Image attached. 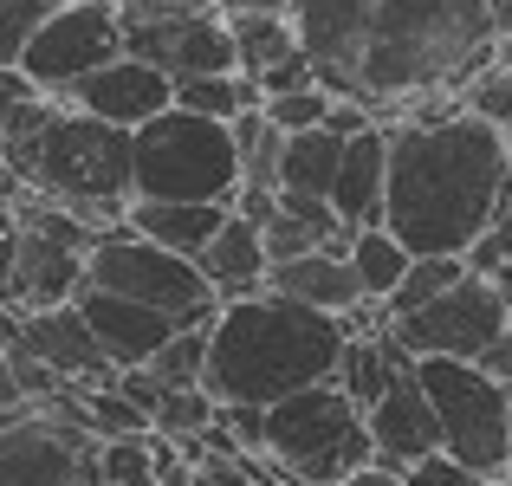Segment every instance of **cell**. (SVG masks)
Returning <instances> with one entry per match:
<instances>
[{
	"label": "cell",
	"mask_w": 512,
	"mask_h": 486,
	"mask_svg": "<svg viewBox=\"0 0 512 486\" xmlns=\"http://www.w3.org/2000/svg\"><path fill=\"white\" fill-rule=\"evenodd\" d=\"M512 208V130L461 111L448 124L389 130V234L415 260L474 253Z\"/></svg>",
	"instance_id": "cell-1"
},
{
	"label": "cell",
	"mask_w": 512,
	"mask_h": 486,
	"mask_svg": "<svg viewBox=\"0 0 512 486\" xmlns=\"http://www.w3.org/2000/svg\"><path fill=\"white\" fill-rule=\"evenodd\" d=\"M402 480H409V486H493L487 474H474L467 461H454L448 448L428 454V461H415V467H402Z\"/></svg>",
	"instance_id": "cell-30"
},
{
	"label": "cell",
	"mask_w": 512,
	"mask_h": 486,
	"mask_svg": "<svg viewBox=\"0 0 512 486\" xmlns=\"http://www.w3.org/2000/svg\"><path fill=\"white\" fill-rule=\"evenodd\" d=\"M201 273L214 279V292H221V305H240V299H260L266 279H273V253H266V227L247 221V214H234V221L221 227V240H214L208 253H201Z\"/></svg>",
	"instance_id": "cell-18"
},
{
	"label": "cell",
	"mask_w": 512,
	"mask_h": 486,
	"mask_svg": "<svg viewBox=\"0 0 512 486\" xmlns=\"http://www.w3.org/2000/svg\"><path fill=\"white\" fill-rule=\"evenodd\" d=\"M72 111H91V117H104V124H124V130H143V124H156L163 111H175V78L163 72V65H150V59H111L104 72H91L85 85L72 91Z\"/></svg>",
	"instance_id": "cell-13"
},
{
	"label": "cell",
	"mask_w": 512,
	"mask_h": 486,
	"mask_svg": "<svg viewBox=\"0 0 512 486\" xmlns=\"http://www.w3.org/2000/svg\"><path fill=\"white\" fill-rule=\"evenodd\" d=\"M227 20H234V46H240V72L247 78H266L305 52L292 13H227Z\"/></svg>",
	"instance_id": "cell-21"
},
{
	"label": "cell",
	"mask_w": 512,
	"mask_h": 486,
	"mask_svg": "<svg viewBox=\"0 0 512 486\" xmlns=\"http://www.w3.org/2000/svg\"><path fill=\"white\" fill-rule=\"evenodd\" d=\"M338 104L344 98H331L325 85H312V91H292V98H273V104H266V117H273L286 137H305V130H325Z\"/></svg>",
	"instance_id": "cell-28"
},
{
	"label": "cell",
	"mask_w": 512,
	"mask_h": 486,
	"mask_svg": "<svg viewBox=\"0 0 512 486\" xmlns=\"http://www.w3.org/2000/svg\"><path fill=\"white\" fill-rule=\"evenodd\" d=\"M415 376H422L428 402L441 415V448L454 461H467L474 474L506 480L512 474V383L461 357H422Z\"/></svg>",
	"instance_id": "cell-7"
},
{
	"label": "cell",
	"mask_w": 512,
	"mask_h": 486,
	"mask_svg": "<svg viewBox=\"0 0 512 486\" xmlns=\"http://www.w3.org/2000/svg\"><path fill=\"white\" fill-rule=\"evenodd\" d=\"M111 59H124V20H117V0H65V7L39 26V39L26 46V59L7 65V72H26L46 98L65 104L91 72H104Z\"/></svg>",
	"instance_id": "cell-9"
},
{
	"label": "cell",
	"mask_w": 512,
	"mask_h": 486,
	"mask_svg": "<svg viewBox=\"0 0 512 486\" xmlns=\"http://www.w3.org/2000/svg\"><path fill=\"white\" fill-rule=\"evenodd\" d=\"M227 221H234L227 201H137V208H130V234L182 253V260H201V253L221 240Z\"/></svg>",
	"instance_id": "cell-19"
},
{
	"label": "cell",
	"mask_w": 512,
	"mask_h": 486,
	"mask_svg": "<svg viewBox=\"0 0 512 486\" xmlns=\"http://www.w3.org/2000/svg\"><path fill=\"white\" fill-rule=\"evenodd\" d=\"M480 370H487V376H500V383H512V337H500V344H493L487 357H480Z\"/></svg>",
	"instance_id": "cell-32"
},
{
	"label": "cell",
	"mask_w": 512,
	"mask_h": 486,
	"mask_svg": "<svg viewBox=\"0 0 512 486\" xmlns=\"http://www.w3.org/2000/svg\"><path fill=\"white\" fill-rule=\"evenodd\" d=\"M240 182V143L234 124H214L195 111H163L137 130V201H227L234 208Z\"/></svg>",
	"instance_id": "cell-6"
},
{
	"label": "cell",
	"mask_w": 512,
	"mask_h": 486,
	"mask_svg": "<svg viewBox=\"0 0 512 486\" xmlns=\"http://www.w3.org/2000/svg\"><path fill=\"white\" fill-rule=\"evenodd\" d=\"M344 486H409V480H402V467H383V461H376V467H363V474H350Z\"/></svg>",
	"instance_id": "cell-34"
},
{
	"label": "cell",
	"mask_w": 512,
	"mask_h": 486,
	"mask_svg": "<svg viewBox=\"0 0 512 486\" xmlns=\"http://www.w3.org/2000/svg\"><path fill=\"white\" fill-rule=\"evenodd\" d=\"M85 409H91V428H98V441H143V435H156V415L143 409V402H130L124 383L85 389Z\"/></svg>",
	"instance_id": "cell-24"
},
{
	"label": "cell",
	"mask_w": 512,
	"mask_h": 486,
	"mask_svg": "<svg viewBox=\"0 0 512 486\" xmlns=\"http://www.w3.org/2000/svg\"><path fill=\"white\" fill-rule=\"evenodd\" d=\"M344 143L338 130H305V137H286V162H279V195L286 201H331L344 169Z\"/></svg>",
	"instance_id": "cell-20"
},
{
	"label": "cell",
	"mask_w": 512,
	"mask_h": 486,
	"mask_svg": "<svg viewBox=\"0 0 512 486\" xmlns=\"http://www.w3.org/2000/svg\"><path fill=\"white\" fill-rule=\"evenodd\" d=\"M493 65H500L493 0H376L363 98L415 104L428 91H467Z\"/></svg>",
	"instance_id": "cell-3"
},
{
	"label": "cell",
	"mask_w": 512,
	"mask_h": 486,
	"mask_svg": "<svg viewBox=\"0 0 512 486\" xmlns=\"http://www.w3.org/2000/svg\"><path fill=\"white\" fill-rule=\"evenodd\" d=\"M266 292L299 299V305H318V312H331V318H357L363 305H376L370 292H363L350 253H305V260H279L273 279H266Z\"/></svg>",
	"instance_id": "cell-17"
},
{
	"label": "cell",
	"mask_w": 512,
	"mask_h": 486,
	"mask_svg": "<svg viewBox=\"0 0 512 486\" xmlns=\"http://www.w3.org/2000/svg\"><path fill=\"white\" fill-rule=\"evenodd\" d=\"M292 20H299V46L318 65V85L344 104H370L363 98V52H370L376 0H299Z\"/></svg>",
	"instance_id": "cell-11"
},
{
	"label": "cell",
	"mask_w": 512,
	"mask_h": 486,
	"mask_svg": "<svg viewBox=\"0 0 512 486\" xmlns=\"http://www.w3.org/2000/svg\"><path fill=\"white\" fill-rule=\"evenodd\" d=\"M52 13H59V0H0V72L26 59V46L39 39Z\"/></svg>",
	"instance_id": "cell-27"
},
{
	"label": "cell",
	"mask_w": 512,
	"mask_h": 486,
	"mask_svg": "<svg viewBox=\"0 0 512 486\" xmlns=\"http://www.w3.org/2000/svg\"><path fill=\"white\" fill-rule=\"evenodd\" d=\"M461 98H467V111H474V117H487V124L512 130V65H493V72H480L474 85L461 91Z\"/></svg>",
	"instance_id": "cell-29"
},
{
	"label": "cell",
	"mask_w": 512,
	"mask_h": 486,
	"mask_svg": "<svg viewBox=\"0 0 512 486\" xmlns=\"http://www.w3.org/2000/svg\"><path fill=\"white\" fill-rule=\"evenodd\" d=\"M266 461L292 486H344L350 474L376 467V435L370 415L344 396L338 383H318L266 409Z\"/></svg>",
	"instance_id": "cell-5"
},
{
	"label": "cell",
	"mask_w": 512,
	"mask_h": 486,
	"mask_svg": "<svg viewBox=\"0 0 512 486\" xmlns=\"http://www.w3.org/2000/svg\"><path fill=\"white\" fill-rule=\"evenodd\" d=\"M493 486H512V480H493Z\"/></svg>",
	"instance_id": "cell-35"
},
{
	"label": "cell",
	"mask_w": 512,
	"mask_h": 486,
	"mask_svg": "<svg viewBox=\"0 0 512 486\" xmlns=\"http://www.w3.org/2000/svg\"><path fill=\"white\" fill-rule=\"evenodd\" d=\"M350 337V318H331L318 305L279 292L240 299L208 331V396L221 409H279L299 389L338 383Z\"/></svg>",
	"instance_id": "cell-2"
},
{
	"label": "cell",
	"mask_w": 512,
	"mask_h": 486,
	"mask_svg": "<svg viewBox=\"0 0 512 486\" xmlns=\"http://www.w3.org/2000/svg\"><path fill=\"white\" fill-rule=\"evenodd\" d=\"M331 208L357 234L389 221V130L383 124H370L363 137L344 143V169H338V188H331Z\"/></svg>",
	"instance_id": "cell-16"
},
{
	"label": "cell",
	"mask_w": 512,
	"mask_h": 486,
	"mask_svg": "<svg viewBox=\"0 0 512 486\" xmlns=\"http://www.w3.org/2000/svg\"><path fill=\"white\" fill-rule=\"evenodd\" d=\"M98 486H163V461L156 441H104L98 448Z\"/></svg>",
	"instance_id": "cell-25"
},
{
	"label": "cell",
	"mask_w": 512,
	"mask_h": 486,
	"mask_svg": "<svg viewBox=\"0 0 512 486\" xmlns=\"http://www.w3.org/2000/svg\"><path fill=\"white\" fill-rule=\"evenodd\" d=\"M370 435H376V461L383 467H415L428 454H441V415L415 370L370 409Z\"/></svg>",
	"instance_id": "cell-15"
},
{
	"label": "cell",
	"mask_w": 512,
	"mask_h": 486,
	"mask_svg": "<svg viewBox=\"0 0 512 486\" xmlns=\"http://www.w3.org/2000/svg\"><path fill=\"white\" fill-rule=\"evenodd\" d=\"M467 266H474L480 279H493V273H500V266H512V208H506L500 221L487 227V234H480V247L467 253Z\"/></svg>",
	"instance_id": "cell-31"
},
{
	"label": "cell",
	"mask_w": 512,
	"mask_h": 486,
	"mask_svg": "<svg viewBox=\"0 0 512 486\" xmlns=\"http://www.w3.org/2000/svg\"><path fill=\"white\" fill-rule=\"evenodd\" d=\"M389 331H396V344L409 350L415 363H422V357L480 363L500 337H512V305H506V292L493 286V279L467 273L448 299H435L428 312H415V318H396Z\"/></svg>",
	"instance_id": "cell-10"
},
{
	"label": "cell",
	"mask_w": 512,
	"mask_h": 486,
	"mask_svg": "<svg viewBox=\"0 0 512 486\" xmlns=\"http://www.w3.org/2000/svg\"><path fill=\"white\" fill-rule=\"evenodd\" d=\"M150 376L163 389H208V331H175L163 357L150 363Z\"/></svg>",
	"instance_id": "cell-26"
},
{
	"label": "cell",
	"mask_w": 512,
	"mask_h": 486,
	"mask_svg": "<svg viewBox=\"0 0 512 486\" xmlns=\"http://www.w3.org/2000/svg\"><path fill=\"white\" fill-rule=\"evenodd\" d=\"M26 188L52 208H72L98 234H117L137 208V130L59 104Z\"/></svg>",
	"instance_id": "cell-4"
},
{
	"label": "cell",
	"mask_w": 512,
	"mask_h": 486,
	"mask_svg": "<svg viewBox=\"0 0 512 486\" xmlns=\"http://www.w3.org/2000/svg\"><path fill=\"white\" fill-rule=\"evenodd\" d=\"M91 286L117 292V299H137V305H156L182 331H214V318L227 312L214 279L201 273V260H182V253L130 234V221L91 247Z\"/></svg>",
	"instance_id": "cell-8"
},
{
	"label": "cell",
	"mask_w": 512,
	"mask_h": 486,
	"mask_svg": "<svg viewBox=\"0 0 512 486\" xmlns=\"http://www.w3.org/2000/svg\"><path fill=\"white\" fill-rule=\"evenodd\" d=\"M467 273H474V266H467L461 253H441V260H415V266H409V279L396 286V299L383 305L389 324H396V318H415V312H428L435 299H448V292L461 286Z\"/></svg>",
	"instance_id": "cell-23"
},
{
	"label": "cell",
	"mask_w": 512,
	"mask_h": 486,
	"mask_svg": "<svg viewBox=\"0 0 512 486\" xmlns=\"http://www.w3.org/2000/svg\"><path fill=\"white\" fill-rule=\"evenodd\" d=\"M85 318H91V331H98V344L111 350V363L117 370H150L156 357H163V344L182 324H175L169 312H156V305H137V299H117V292H98V286H85Z\"/></svg>",
	"instance_id": "cell-14"
},
{
	"label": "cell",
	"mask_w": 512,
	"mask_h": 486,
	"mask_svg": "<svg viewBox=\"0 0 512 486\" xmlns=\"http://www.w3.org/2000/svg\"><path fill=\"white\" fill-rule=\"evenodd\" d=\"M350 266H357L363 292H370L376 305H389V299H396V286L409 279L415 253L402 247V240L389 234V227H363V234H357V247H350Z\"/></svg>",
	"instance_id": "cell-22"
},
{
	"label": "cell",
	"mask_w": 512,
	"mask_h": 486,
	"mask_svg": "<svg viewBox=\"0 0 512 486\" xmlns=\"http://www.w3.org/2000/svg\"><path fill=\"white\" fill-rule=\"evenodd\" d=\"M13 350H26V357H39L46 370H59L65 383H78V389H104V383H117V363H111V350L98 344V331H91V318H85V305H52V312H13V337H7Z\"/></svg>",
	"instance_id": "cell-12"
},
{
	"label": "cell",
	"mask_w": 512,
	"mask_h": 486,
	"mask_svg": "<svg viewBox=\"0 0 512 486\" xmlns=\"http://www.w3.org/2000/svg\"><path fill=\"white\" fill-rule=\"evenodd\" d=\"M221 13H292L299 0H214Z\"/></svg>",
	"instance_id": "cell-33"
}]
</instances>
